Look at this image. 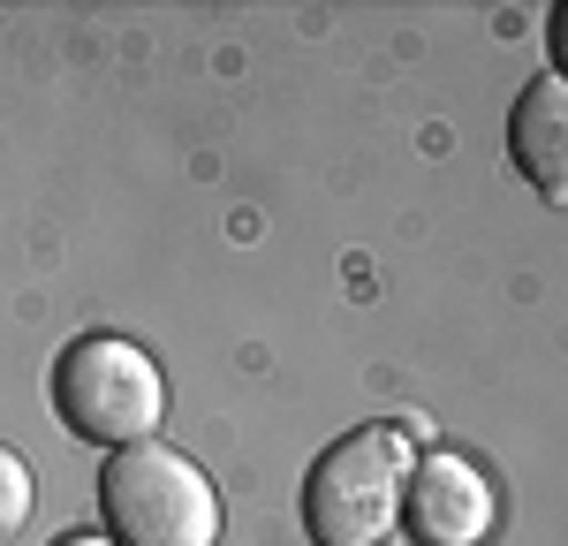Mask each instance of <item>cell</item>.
I'll use <instances>...</instances> for the list:
<instances>
[{"label":"cell","mask_w":568,"mask_h":546,"mask_svg":"<svg viewBox=\"0 0 568 546\" xmlns=\"http://www.w3.org/2000/svg\"><path fill=\"white\" fill-rule=\"evenodd\" d=\"M409 433L402 425H356L311 463L304 478V524L318 546H379L402 524L409 494Z\"/></svg>","instance_id":"6da1fadb"},{"label":"cell","mask_w":568,"mask_h":546,"mask_svg":"<svg viewBox=\"0 0 568 546\" xmlns=\"http://www.w3.org/2000/svg\"><path fill=\"white\" fill-rule=\"evenodd\" d=\"M99 516L114 546H213L220 539V494L190 455L136 441L114 448L99 471Z\"/></svg>","instance_id":"7a4b0ae2"},{"label":"cell","mask_w":568,"mask_h":546,"mask_svg":"<svg viewBox=\"0 0 568 546\" xmlns=\"http://www.w3.org/2000/svg\"><path fill=\"white\" fill-rule=\"evenodd\" d=\"M53 410L77 441H99V448H136L160 433L168 417V380L160 364L144 357L122 334H84L69 342L61 364H53Z\"/></svg>","instance_id":"3957f363"},{"label":"cell","mask_w":568,"mask_h":546,"mask_svg":"<svg viewBox=\"0 0 568 546\" xmlns=\"http://www.w3.org/2000/svg\"><path fill=\"white\" fill-rule=\"evenodd\" d=\"M493 486L478 463L463 455H417L409 463V494H402V524L417 546H485L493 539Z\"/></svg>","instance_id":"277c9868"},{"label":"cell","mask_w":568,"mask_h":546,"mask_svg":"<svg viewBox=\"0 0 568 546\" xmlns=\"http://www.w3.org/2000/svg\"><path fill=\"white\" fill-rule=\"evenodd\" d=\"M508 144H516V168L538 182V198L561 205V198H568V91H561L554 69L516 99V114H508Z\"/></svg>","instance_id":"5b68a950"},{"label":"cell","mask_w":568,"mask_h":546,"mask_svg":"<svg viewBox=\"0 0 568 546\" xmlns=\"http://www.w3.org/2000/svg\"><path fill=\"white\" fill-rule=\"evenodd\" d=\"M31 524V463L0 441V539Z\"/></svg>","instance_id":"8992f818"},{"label":"cell","mask_w":568,"mask_h":546,"mask_svg":"<svg viewBox=\"0 0 568 546\" xmlns=\"http://www.w3.org/2000/svg\"><path fill=\"white\" fill-rule=\"evenodd\" d=\"M61 546H114V539H91V532H77V539H61Z\"/></svg>","instance_id":"52a82bcc"}]
</instances>
